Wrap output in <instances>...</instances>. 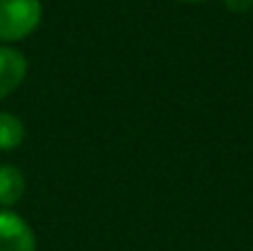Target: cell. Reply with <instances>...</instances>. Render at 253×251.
<instances>
[{
    "instance_id": "cell-2",
    "label": "cell",
    "mask_w": 253,
    "mask_h": 251,
    "mask_svg": "<svg viewBox=\"0 0 253 251\" xmlns=\"http://www.w3.org/2000/svg\"><path fill=\"white\" fill-rule=\"evenodd\" d=\"M0 251H36L34 229L9 209H0Z\"/></svg>"
},
{
    "instance_id": "cell-5",
    "label": "cell",
    "mask_w": 253,
    "mask_h": 251,
    "mask_svg": "<svg viewBox=\"0 0 253 251\" xmlns=\"http://www.w3.org/2000/svg\"><path fill=\"white\" fill-rule=\"evenodd\" d=\"M25 140V125L13 114L0 111V151L18 149Z\"/></svg>"
},
{
    "instance_id": "cell-7",
    "label": "cell",
    "mask_w": 253,
    "mask_h": 251,
    "mask_svg": "<svg viewBox=\"0 0 253 251\" xmlns=\"http://www.w3.org/2000/svg\"><path fill=\"white\" fill-rule=\"evenodd\" d=\"M182 2H200V0H182Z\"/></svg>"
},
{
    "instance_id": "cell-1",
    "label": "cell",
    "mask_w": 253,
    "mask_h": 251,
    "mask_svg": "<svg viewBox=\"0 0 253 251\" xmlns=\"http://www.w3.org/2000/svg\"><path fill=\"white\" fill-rule=\"evenodd\" d=\"M42 20L40 0H0V40H25Z\"/></svg>"
},
{
    "instance_id": "cell-4",
    "label": "cell",
    "mask_w": 253,
    "mask_h": 251,
    "mask_svg": "<svg viewBox=\"0 0 253 251\" xmlns=\"http://www.w3.org/2000/svg\"><path fill=\"white\" fill-rule=\"evenodd\" d=\"M25 194V173L13 165L0 167V207H11Z\"/></svg>"
},
{
    "instance_id": "cell-6",
    "label": "cell",
    "mask_w": 253,
    "mask_h": 251,
    "mask_svg": "<svg viewBox=\"0 0 253 251\" xmlns=\"http://www.w3.org/2000/svg\"><path fill=\"white\" fill-rule=\"evenodd\" d=\"M224 4L233 13H247L253 7V0H224Z\"/></svg>"
},
{
    "instance_id": "cell-3",
    "label": "cell",
    "mask_w": 253,
    "mask_h": 251,
    "mask_svg": "<svg viewBox=\"0 0 253 251\" xmlns=\"http://www.w3.org/2000/svg\"><path fill=\"white\" fill-rule=\"evenodd\" d=\"M27 76V58L11 47H0V100L13 93Z\"/></svg>"
}]
</instances>
